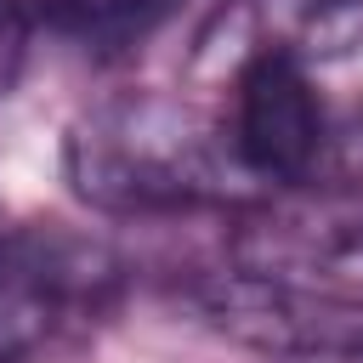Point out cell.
Returning a JSON list of instances; mask_svg holds the SVG:
<instances>
[{"instance_id":"obj_2","label":"cell","mask_w":363,"mask_h":363,"mask_svg":"<svg viewBox=\"0 0 363 363\" xmlns=\"http://www.w3.org/2000/svg\"><path fill=\"white\" fill-rule=\"evenodd\" d=\"M233 272L363 306V187H289L250 199L233 227Z\"/></svg>"},{"instance_id":"obj_5","label":"cell","mask_w":363,"mask_h":363,"mask_svg":"<svg viewBox=\"0 0 363 363\" xmlns=\"http://www.w3.org/2000/svg\"><path fill=\"white\" fill-rule=\"evenodd\" d=\"M23 45H28V6L23 0H0V91L17 79Z\"/></svg>"},{"instance_id":"obj_3","label":"cell","mask_w":363,"mask_h":363,"mask_svg":"<svg viewBox=\"0 0 363 363\" xmlns=\"http://www.w3.org/2000/svg\"><path fill=\"white\" fill-rule=\"evenodd\" d=\"M221 130L250 182L306 187L329 153L323 79L278 45H250L233 68V113Z\"/></svg>"},{"instance_id":"obj_1","label":"cell","mask_w":363,"mask_h":363,"mask_svg":"<svg viewBox=\"0 0 363 363\" xmlns=\"http://www.w3.org/2000/svg\"><path fill=\"white\" fill-rule=\"evenodd\" d=\"M68 182L108 216H170L210 204H250L227 130L193 102L164 91H130L74 119L62 147Z\"/></svg>"},{"instance_id":"obj_6","label":"cell","mask_w":363,"mask_h":363,"mask_svg":"<svg viewBox=\"0 0 363 363\" xmlns=\"http://www.w3.org/2000/svg\"><path fill=\"white\" fill-rule=\"evenodd\" d=\"M346 357H352V363H363V346H357V352H346Z\"/></svg>"},{"instance_id":"obj_4","label":"cell","mask_w":363,"mask_h":363,"mask_svg":"<svg viewBox=\"0 0 363 363\" xmlns=\"http://www.w3.org/2000/svg\"><path fill=\"white\" fill-rule=\"evenodd\" d=\"M79 289L74 244L51 233H0V363H23L51 340Z\"/></svg>"}]
</instances>
